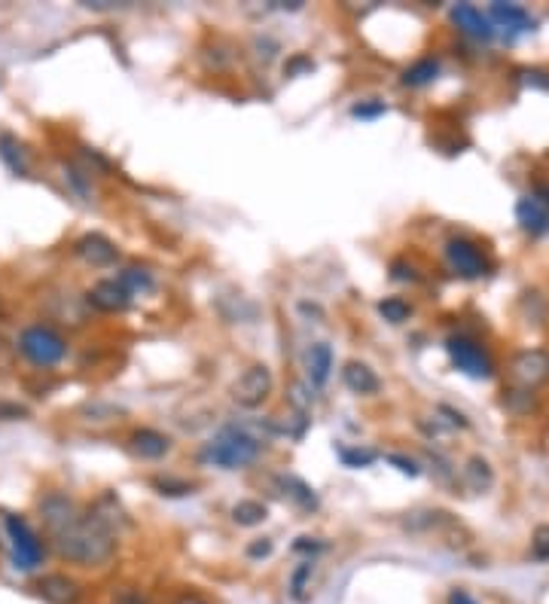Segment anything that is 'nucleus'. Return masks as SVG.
Returning <instances> with one entry per match:
<instances>
[{"mask_svg": "<svg viewBox=\"0 0 549 604\" xmlns=\"http://www.w3.org/2000/svg\"><path fill=\"white\" fill-rule=\"evenodd\" d=\"M40 516L55 553L77 568H104L116 556V531L98 510H83L71 495L49 492Z\"/></svg>", "mask_w": 549, "mask_h": 604, "instance_id": "obj_1", "label": "nucleus"}, {"mask_svg": "<svg viewBox=\"0 0 549 604\" xmlns=\"http://www.w3.org/2000/svg\"><path fill=\"white\" fill-rule=\"evenodd\" d=\"M260 455H263V443L248 428L226 425L214 434L211 443H205V449L199 452V461L220 470H244Z\"/></svg>", "mask_w": 549, "mask_h": 604, "instance_id": "obj_2", "label": "nucleus"}, {"mask_svg": "<svg viewBox=\"0 0 549 604\" xmlns=\"http://www.w3.org/2000/svg\"><path fill=\"white\" fill-rule=\"evenodd\" d=\"M19 354L28 360V364L40 367V370H49V367H58L61 360L68 357V342L58 330L46 327V324H28L22 333H19Z\"/></svg>", "mask_w": 549, "mask_h": 604, "instance_id": "obj_3", "label": "nucleus"}, {"mask_svg": "<svg viewBox=\"0 0 549 604\" xmlns=\"http://www.w3.org/2000/svg\"><path fill=\"white\" fill-rule=\"evenodd\" d=\"M4 531H7L10 550H13V568L22 571V574L37 571L43 565V559H46V543L34 531V525L25 516L7 513L4 516Z\"/></svg>", "mask_w": 549, "mask_h": 604, "instance_id": "obj_4", "label": "nucleus"}, {"mask_svg": "<svg viewBox=\"0 0 549 604\" xmlns=\"http://www.w3.org/2000/svg\"><path fill=\"white\" fill-rule=\"evenodd\" d=\"M446 351H449V360L452 367L470 379H479V382H488L495 376V357L488 354V348L482 342H476L473 336H449L446 339Z\"/></svg>", "mask_w": 549, "mask_h": 604, "instance_id": "obj_5", "label": "nucleus"}, {"mask_svg": "<svg viewBox=\"0 0 549 604\" xmlns=\"http://www.w3.org/2000/svg\"><path fill=\"white\" fill-rule=\"evenodd\" d=\"M275 388V376L266 364H254L232 382V400L241 409H260Z\"/></svg>", "mask_w": 549, "mask_h": 604, "instance_id": "obj_6", "label": "nucleus"}, {"mask_svg": "<svg viewBox=\"0 0 549 604\" xmlns=\"http://www.w3.org/2000/svg\"><path fill=\"white\" fill-rule=\"evenodd\" d=\"M446 260H449L452 272L461 275V278H470V281H473V278L488 275V260H485V254L479 251L476 241H470V238H461V235L449 238V241H446Z\"/></svg>", "mask_w": 549, "mask_h": 604, "instance_id": "obj_7", "label": "nucleus"}, {"mask_svg": "<svg viewBox=\"0 0 549 604\" xmlns=\"http://www.w3.org/2000/svg\"><path fill=\"white\" fill-rule=\"evenodd\" d=\"M510 379L513 385L534 391L537 385H543L549 379V351L543 348H525L510 360Z\"/></svg>", "mask_w": 549, "mask_h": 604, "instance_id": "obj_8", "label": "nucleus"}, {"mask_svg": "<svg viewBox=\"0 0 549 604\" xmlns=\"http://www.w3.org/2000/svg\"><path fill=\"white\" fill-rule=\"evenodd\" d=\"M34 592L46 601V604H80L83 598V586L80 580H74L71 574H43L37 583H34Z\"/></svg>", "mask_w": 549, "mask_h": 604, "instance_id": "obj_9", "label": "nucleus"}, {"mask_svg": "<svg viewBox=\"0 0 549 604\" xmlns=\"http://www.w3.org/2000/svg\"><path fill=\"white\" fill-rule=\"evenodd\" d=\"M86 302H89L92 309H98V312L119 315V312H126L132 306V296L126 293V287H122L116 278H104V281H98L86 293Z\"/></svg>", "mask_w": 549, "mask_h": 604, "instance_id": "obj_10", "label": "nucleus"}, {"mask_svg": "<svg viewBox=\"0 0 549 604\" xmlns=\"http://www.w3.org/2000/svg\"><path fill=\"white\" fill-rule=\"evenodd\" d=\"M452 22L458 25V31L470 40H479V43H488L495 40V25L488 19L482 10L470 7V4H458L452 7Z\"/></svg>", "mask_w": 549, "mask_h": 604, "instance_id": "obj_11", "label": "nucleus"}, {"mask_svg": "<svg viewBox=\"0 0 549 604\" xmlns=\"http://www.w3.org/2000/svg\"><path fill=\"white\" fill-rule=\"evenodd\" d=\"M74 251H77V257H80L83 263H89V266H95V269H107V266H113L116 257H119V251H116L113 241L104 238V235H98V232L83 235L77 245H74Z\"/></svg>", "mask_w": 549, "mask_h": 604, "instance_id": "obj_12", "label": "nucleus"}, {"mask_svg": "<svg viewBox=\"0 0 549 604\" xmlns=\"http://www.w3.org/2000/svg\"><path fill=\"white\" fill-rule=\"evenodd\" d=\"M342 382L357 397H373L382 391V379L376 376V370L370 364H363V360H348L342 367Z\"/></svg>", "mask_w": 549, "mask_h": 604, "instance_id": "obj_13", "label": "nucleus"}, {"mask_svg": "<svg viewBox=\"0 0 549 604\" xmlns=\"http://www.w3.org/2000/svg\"><path fill=\"white\" fill-rule=\"evenodd\" d=\"M330 373H333V345L315 342L305 351V376H309V385L324 388L330 382Z\"/></svg>", "mask_w": 549, "mask_h": 604, "instance_id": "obj_14", "label": "nucleus"}, {"mask_svg": "<svg viewBox=\"0 0 549 604\" xmlns=\"http://www.w3.org/2000/svg\"><path fill=\"white\" fill-rule=\"evenodd\" d=\"M488 19L498 22L501 28H510L513 34L537 31V19L525 7H519V4H492V10H488Z\"/></svg>", "mask_w": 549, "mask_h": 604, "instance_id": "obj_15", "label": "nucleus"}, {"mask_svg": "<svg viewBox=\"0 0 549 604\" xmlns=\"http://www.w3.org/2000/svg\"><path fill=\"white\" fill-rule=\"evenodd\" d=\"M129 443H132V452L144 461H159L171 452V437H165L156 428H138Z\"/></svg>", "mask_w": 549, "mask_h": 604, "instance_id": "obj_16", "label": "nucleus"}, {"mask_svg": "<svg viewBox=\"0 0 549 604\" xmlns=\"http://www.w3.org/2000/svg\"><path fill=\"white\" fill-rule=\"evenodd\" d=\"M516 223L525 235L531 238H543L549 232V214L531 199V196H522L516 202Z\"/></svg>", "mask_w": 549, "mask_h": 604, "instance_id": "obj_17", "label": "nucleus"}, {"mask_svg": "<svg viewBox=\"0 0 549 604\" xmlns=\"http://www.w3.org/2000/svg\"><path fill=\"white\" fill-rule=\"evenodd\" d=\"M461 479H464V486L470 489V492H488L495 486V470H492V464H488L482 455H473V458H467V464H464V470H461Z\"/></svg>", "mask_w": 549, "mask_h": 604, "instance_id": "obj_18", "label": "nucleus"}, {"mask_svg": "<svg viewBox=\"0 0 549 604\" xmlns=\"http://www.w3.org/2000/svg\"><path fill=\"white\" fill-rule=\"evenodd\" d=\"M437 77H440V58L427 55V58H418L415 65H409L403 71L400 86H406V89H424V86H431Z\"/></svg>", "mask_w": 549, "mask_h": 604, "instance_id": "obj_19", "label": "nucleus"}, {"mask_svg": "<svg viewBox=\"0 0 549 604\" xmlns=\"http://www.w3.org/2000/svg\"><path fill=\"white\" fill-rule=\"evenodd\" d=\"M281 482V489H284V495L299 507V510H305V513H315L318 507H321V501H318V495H315V489L309 486V482H302L299 476H281L278 479Z\"/></svg>", "mask_w": 549, "mask_h": 604, "instance_id": "obj_20", "label": "nucleus"}, {"mask_svg": "<svg viewBox=\"0 0 549 604\" xmlns=\"http://www.w3.org/2000/svg\"><path fill=\"white\" fill-rule=\"evenodd\" d=\"M0 162H4L13 174H28V150L10 132H0Z\"/></svg>", "mask_w": 549, "mask_h": 604, "instance_id": "obj_21", "label": "nucleus"}, {"mask_svg": "<svg viewBox=\"0 0 549 604\" xmlns=\"http://www.w3.org/2000/svg\"><path fill=\"white\" fill-rule=\"evenodd\" d=\"M116 281L126 287V293L129 296H141V293H150L153 287H156V281H153V272L150 269H144V266H126L119 275H116Z\"/></svg>", "mask_w": 549, "mask_h": 604, "instance_id": "obj_22", "label": "nucleus"}, {"mask_svg": "<svg viewBox=\"0 0 549 604\" xmlns=\"http://www.w3.org/2000/svg\"><path fill=\"white\" fill-rule=\"evenodd\" d=\"M266 519H269V507H266L263 501L248 498V501H238V504L232 507V522H235V525H241V528L263 525Z\"/></svg>", "mask_w": 549, "mask_h": 604, "instance_id": "obj_23", "label": "nucleus"}, {"mask_svg": "<svg viewBox=\"0 0 549 604\" xmlns=\"http://www.w3.org/2000/svg\"><path fill=\"white\" fill-rule=\"evenodd\" d=\"M336 455L345 467L360 470V467H373L379 461L376 449H360V446H336Z\"/></svg>", "mask_w": 549, "mask_h": 604, "instance_id": "obj_24", "label": "nucleus"}, {"mask_svg": "<svg viewBox=\"0 0 549 604\" xmlns=\"http://www.w3.org/2000/svg\"><path fill=\"white\" fill-rule=\"evenodd\" d=\"M379 315L388 321V324H406L412 318V306L403 299V296H385L379 302Z\"/></svg>", "mask_w": 549, "mask_h": 604, "instance_id": "obj_25", "label": "nucleus"}, {"mask_svg": "<svg viewBox=\"0 0 549 604\" xmlns=\"http://www.w3.org/2000/svg\"><path fill=\"white\" fill-rule=\"evenodd\" d=\"M312 574H315V559H305L293 577H290V595L296 601H309V586H312Z\"/></svg>", "mask_w": 549, "mask_h": 604, "instance_id": "obj_26", "label": "nucleus"}, {"mask_svg": "<svg viewBox=\"0 0 549 604\" xmlns=\"http://www.w3.org/2000/svg\"><path fill=\"white\" fill-rule=\"evenodd\" d=\"M153 489L165 498H187V495H196V486L187 479H177V476H156L153 479Z\"/></svg>", "mask_w": 549, "mask_h": 604, "instance_id": "obj_27", "label": "nucleus"}, {"mask_svg": "<svg viewBox=\"0 0 549 604\" xmlns=\"http://www.w3.org/2000/svg\"><path fill=\"white\" fill-rule=\"evenodd\" d=\"M385 113H388V104L379 101V98H373V101H360V104L351 107V116H354V119H376V116H385Z\"/></svg>", "mask_w": 549, "mask_h": 604, "instance_id": "obj_28", "label": "nucleus"}, {"mask_svg": "<svg viewBox=\"0 0 549 604\" xmlns=\"http://www.w3.org/2000/svg\"><path fill=\"white\" fill-rule=\"evenodd\" d=\"M531 556L537 562H549V525H540L531 534Z\"/></svg>", "mask_w": 549, "mask_h": 604, "instance_id": "obj_29", "label": "nucleus"}, {"mask_svg": "<svg viewBox=\"0 0 549 604\" xmlns=\"http://www.w3.org/2000/svg\"><path fill=\"white\" fill-rule=\"evenodd\" d=\"M391 278H394V281H403V284H415L421 275H418V269H415L409 260H394V263H391Z\"/></svg>", "mask_w": 549, "mask_h": 604, "instance_id": "obj_30", "label": "nucleus"}, {"mask_svg": "<svg viewBox=\"0 0 549 604\" xmlns=\"http://www.w3.org/2000/svg\"><path fill=\"white\" fill-rule=\"evenodd\" d=\"M305 71H315V62H312L309 55H302V52H296L290 62L284 65V77H299Z\"/></svg>", "mask_w": 549, "mask_h": 604, "instance_id": "obj_31", "label": "nucleus"}, {"mask_svg": "<svg viewBox=\"0 0 549 604\" xmlns=\"http://www.w3.org/2000/svg\"><path fill=\"white\" fill-rule=\"evenodd\" d=\"M293 550H296V553H305L309 559H315L318 553H324V550H327V543H321L318 537H299Z\"/></svg>", "mask_w": 549, "mask_h": 604, "instance_id": "obj_32", "label": "nucleus"}, {"mask_svg": "<svg viewBox=\"0 0 549 604\" xmlns=\"http://www.w3.org/2000/svg\"><path fill=\"white\" fill-rule=\"evenodd\" d=\"M272 550H275L272 537H257V540L251 543V547H248V559H269Z\"/></svg>", "mask_w": 549, "mask_h": 604, "instance_id": "obj_33", "label": "nucleus"}, {"mask_svg": "<svg viewBox=\"0 0 549 604\" xmlns=\"http://www.w3.org/2000/svg\"><path fill=\"white\" fill-rule=\"evenodd\" d=\"M25 415H28V409H25V406L0 400V421H19V418H25Z\"/></svg>", "mask_w": 549, "mask_h": 604, "instance_id": "obj_34", "label": "nucleus"}, {"mask_svg": "<svg viewBox=\"0 0 549 604\" xmlns=\"http://www.w3.org/2000/svg\"><path fill=\"white\" fill-rule=\"evenodd\" d=\"M388 464H394V467H397L400 473H406V476H418V473H421V470H418V464H415L412 458L397 455V452H394V455H388Z\"/></svg>", "mask_w": 549, "mask_h": 604, "instance_id": "obj_35", "label": "nucleus"}, {"mask_svg": "<svg viewBox=\"0 0 549 604\" xmlns=\"http://www.w3.org/2000/svg\"><path fill=\"white\" fill-rule=\"evenodd\" d=\"M440 415H446V421L452 428H470V421L464 418V412H458V409H452V406H446V403H440Z\"/></svg>", "mask_w": 549, "mask_h": 604, "instance_id": "obj_36", "label": "nucleus"}, {"mask_svg": "<svg viewBox=\"0 0 549 604\" xmlns=\"http://www.w3.org/2000/svg\"><path fill=\"white\" fill-rule=\"evenodd\" d=\"M290 400L299 406V412H309V409H312V403H315V397H312V394H305V388H302V385H293V388H290Z\"/></svg>", "mask_w": 549, "mask_h": 604, "instance_id": "obj_37", "label": "nucleus"}, {"mask_svg": "<svg viewBox=\"0 0 549 604\" xmlns=\"http://www.w3.org/2000/svg\"><path fill=\"white\" fill-rule=\"evenodd\" d=\"M531 199L549 214V184H534V193H531Z\"/></svg>", "mask_w": 549, "mask_h": 604, "instance_id": "obj_38", "label": "nucleus"}, {"mask_svg": "<svg viewBox=\"0 0 549 604\" xmlns=\"http://www.w3.org/2000/svg\"><path fill=\"white\" fill-rule=\"evenodd\" d=\"M171 604H211L205 595H199V592H180Z\"/></svg>", "mask_w": 549, "mask_h": 604, "instance_id": "obj_39", "label": "nucleus"}, {"mask_svg": "<svg viewBox=\"0 0 549 604\" xmlns=\"http://www.w3.org/2000/svg\"><path fill=\"white\" fill-rule=\"evenodd\" d=\"M449 604H479L467 589H452L449 592Z\"/></svg>", "mask_w": 549, "mask_h": 604, "instance_id": "obj_40", "label": "nucleus"}, {"mask_svg": "<svg viewBox=\"0 0 549 604\" xmlns=\"http://www.w3.org/2000/svg\"><path fill=\"white\" fill-rule=\"evenodd\" d=\"M525 77H528V83H534V86H540V89H549V80H543V77H549V74H543V71H525Z\"/></svg>", "mask_w": 549, "mask_h": 604, "instance_id": "obj_41", "label": "nucleus"}]
</instances>
